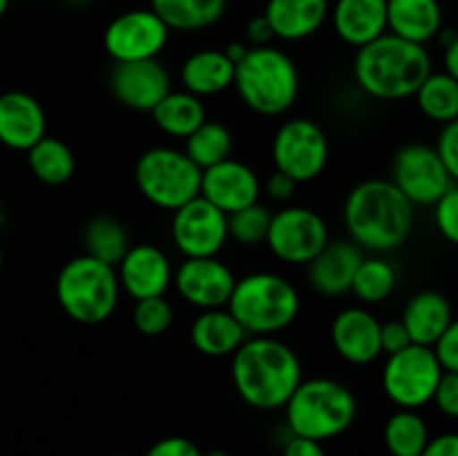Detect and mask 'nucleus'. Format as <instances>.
<instances>
[{"label":"nucleus","mask_w":458,"mask_h":456,"mask_svg":"<svg viewBox=\"0 0 458 456\" xmlns=\"http://www.w3.org/2000/svg\"><path fill=\"white\" fill-rule=\"evenodd\" d=\"M231 378L242 401L253 410H284L304 380L302 360L276 335H249L231 356Z\"/></svg>","instance_id":"obj_1"},{"label":"nucleus","mask_w":458,"mask_h":456,"mask_svg":"<svg viewBox=\"0 0 458 456\" xmlns=\"http://www.w3.org/2000/svg\"><path fill=\"white\" fill-rule=\"evenodd\" d=\"M416 206L389 179H367L344 199L343 222L358 249L374 255L396 250L410 240Z\"/></svg>","instance_id":"obj_2"},{"label":"nucleus","mask_w":458,"mask_h":456,"mask_svg":"<svg viewBox=\"0 0 458 456\" xmlns=\"http://www.w3.org/2000/svg\"><path fill=\"white\" fill-rule=\"evenodd\" d=\"M432 72V56L425 45L403 40L389 31L358 49L353 58L358 88L378 101L414 97Z\"/></svg>","instance_id":"obj_3"},{"label":"nucleus","mask_w":458,"mask_h":456,"mask_svg":"<svg viewBox=\"0 0 458 456\" xmlns=\"http://www.w3.org/2000/svg\"><path fill=\"white\" fill-rule=\"evenodd\" d=\"M233 88L255 114L282 116L300 97V72L293 58L276 45L249 47L235 63Z\"/></svg>","instance_id":"obj_4"},{"label":"nucleus","mask_w":458,"mask_h":456,"mask_svg":"<svg viewBox=\"0 0 458 456\" xmlns=\"http://www.w3.org/2000/svg\"><path fill=\"white\" fill-rule=\"evenodd\" d=\"M291 436L329 441L353 425L358 401L352 389L334 378H309L298 384L284 405Z\"/></svg>","instance_id":"obj_5"},{"label":"nucleus","mask_w":458,"mask_h":456,"mask_svg":"<svg viewBox=\"0 0 458 456\" xmlns=\"http://www.w3.org/2000/svg\"><path fill=\"white\" fill-rule=\"evenodd\" d=\"M226 308L249 335H276L300 316V293L280 273H249L235 280Z\"/></svg>","instance_id":"obj_6"},{"label":"nucleus","mask_w":458,"mask_h":456,"mask_svg":"<svg viewBox=\"0 0 458 456\" xmlns=\"http://www.w3.org/2000/svg\"><path fill=\"white\" fill-rule=\"evenodd\" d=\"M121 284L116 268L79 255L65 262L56 277V300L63 313L79 325H101L119 307Z\"/></svg>","instance_id":"obj_7"},{"label":"nucleus","mask_w":458,"mask_h":456,"mask_svg":"<svg viewBox=\"0 0 458 456\" xmlns=\"http://www.w3.org/2000/svg\"><path fill=\"white\" fill-rule=\"evenodd\" d=\"M201 173L183 150L157 146L143 152L134 165L139 192L161 210H177L199 197Z\"/></svg>","instance_id":"obj_8"},{"label":"nucleus","mask_w":458,"mask_h":456,"mask_svg":"<svg viewBox=\"0 0 458 456\" xmlns=\"http://www.w3.org/2000/svg\"><path fill=\"white\" fill-rule=\"evenodd\" d=\"M443 376L432 347L410 344L403 351L387 356L383 367V392L398 410H416L432 402Z\"/></svg>","instance_id":"obj_9"},{"label":"nucleus","mask_w":458,"mask_h":456,"mask_svg":"<svg viewBox=\"0 0 458 456\" xmlns=\"http://www.w3.org/2000/svg\"><path fill=\"white\" fill-rule=\"evenodd\" d=\"M271 156L277 173L289 174L298 183L313 182L329 164V139L313 119L295 116L277 128Z\"/></svg>","instance_id":"obj_10"},{"label":"nucleus","mask_w":458,"mask_h":456,"mask_svg":"<svg viewBox=\"0 0 458 456\" xmlns=\"http://www.w3.org/2000/svg\"><path fill=\"white\" fill-rule=\"evenodd\" d=\"M264 244L280 262L307 266L329 244V228L316 210L307 206H286L273 213Z\"/></svg>","instance_id":"obj_11"},{"label":"nucleus","mask_w":458,"mask_h":456,"mask_svg":"<svg viewBox=\"0 0 458 456\" xmlns=\"http://www.w3.org/2000/svg\"><path fill=\"white\" fill-rule=\"evenodd\" d=\"M389 182L414 206H434L452 186V179L428 143H407L394 155Z\"/></svg>","instance_id":"obj_12"},{"label":"nucleus","mask_w":458,"mask_h":456,"mask_svg":"<svg viewBox=\"0 0 458 456\" xmlns=\"http://www.w3.org/2000/svg\"><path fill=\"white\" fill-rule=\"evenodd\" d=\"M170 30L148 9H130L112 18L103 31V47L114 63H134L159 58L168 45Z\"/></svg>","instance_id":"obj_13"},{"label":"nucleus","mask_w":458,"mask_h":456,"mask_svg":"<svg viewBox=\"0 0 458 456\" xmlns=\"http://www.w3.org/2000/svg\"><path fill=\"white\" fill-rule=\"evenodd\" d=\"M170 232L183 258H217L231 240L228 215L201 195L174 210Z\"/></svg>","instance_id":"obj_14"},{"label":"nucleus","mask_w":458,"mask_h":456,"mask_svg":"<svg viewBox=\"0 0 458 456\" xmlns=\"http://www.w3.org/2000/svg\"><path fill=\"white\" fill-rule=\"evenodd\" d=\"M235 280L228 264L219 258H183L173 275L179 298L199 311L226 307Z\"/></svg>","instance_id":"obj_15"},{"label":"nucleus","mask_w":458,"mask_h":456,"mask_svg":"<svg viewBox=\"0 0 458 456\" xmlns=\"http://www.w3.org/2000/svg\"><path fill=\"white\" fill-rule=\"evenodd\" d=\"M168 70L159 58L134 63H114L110 72V92L123 107L134 112H152L170 92Z\"/></svg>","instance_id":"obj_16"},{"label":"nucleus","mask_w":458,"mask_h":456,"mask_svg":"<svg viewBox=\"0 0 458 456\" xmlns=\"http://www.w3.org/2000/svg\"><path fill=\"white\" fill-rule=\"evenodd\" d=\"M199 195L217 206L224 215H233L246 206L258 204L262 195V182L250 165L231 156L201 173Z\"/></svg>","instance_id":"obj_17"},{"label":"nucleus","mask_w":458,"mask_h":456,"mask_svg":"<svg viewBox=\"0 0 458 456\" xmlns=\"http://www.w3.org/2000/svg\"><path fill=\"white\" fill-rule=\"evenodd\" d=\"M121 291L137 300L159 298L173 284V264L155 244H132L116 266Z\"/></svg>","instance_id":"obj_18"},{"label":"nucleus","mask_w":458,"mask_h":456,"mask_svg":"<svg viewBox=\"0 0 458 456\" xmlns=\"http://www.w3.org/2000/svg\"><path fill=\"white\" fill-rule=\"evenodd\" d=\"M335 353L349 365H371L383 356L380 320L367 307H347L331 322Z\"/></svg>","instance_id":"obj_19"},{"label":"nucleus","mask_w":458,"mask_h":456,"mask_svg":"<svg viewBox=\"0 0 458 456\" xmlns=\"http://www.w3.org/2000/svg\"><path fill=\"white\" fill-rule=\"evenodd\" d=\"M47 134V114L31 94L12 89L0 94V143L27 152Z\"/></svg>","instance_id":"obj_20"},{"label":"nucleus","mask_w":458,"mask_h":456,"mask_svg":"<svg viewBox=\"0 0 458 456\" xmlns=\"http://www.w3.org/2000/svg\"><path fill=\"white\" fill-rule=\"evenodd\" d=\"M362 258V249H358L352 240H329V244L307 264L309 284L325 298L349 293Z\"/></svg>","instance_id":"obj_21"},{"label":"nucleus","mask_w":458,"mask_h":456,"mask_svg":"<svg viewBox=\"0 0 458 456\" xmlns=\"http://www.w3.org/2000/svg\"><path fill=\"white\" fill-rule=\"evenodd\" d=\"M329 18L338 38L360 49L387 34V0H335Z\"/></svg>","instance_id":"obj_22"},{"label":"nucleus","mask_w":458,"mask_h":456,"mask_svg":"<svg viewBox=\"0 0 458 456\" xmlns=\"http://www.w3.org/2000/svg\"><path fill=\"white\" fill-rule=\"evenodd\" d=\"M445 30L441 0H387V31L416 45H428Z\"/></svg>","instance_id":"obj_23"},{"label":"nucleus","mask_w":458,"mask_h":456,"mask_svg":"<svg viewBox=\"0 0 458 456\" xmlns=\"http://www.w3.org/2000/svg\"><path fill=\"white\" fill-rule=\"evenodd\" d=\"M329 0H268L264 18L276 38L295 43L320 31L329 21Z\"/></svg>","instance_id":"obj_24"},{"label":"nucleus","mask_w":458,"mask_h":456,"mask_svg":"<svg viewBox=\"0 0 458 456\" xmlns=\"http://www.w3.org/2000/svg\"><path fill=\"white\" fill-rule=\"evenodd\" d=\"M401 320L410 334L411 344L434 347L443 331L454 320V311L450 300L438 291H419L407 300Z\"/></svg>","instance_id":"obj_25"},{"label":"nucleus","mask_w":458,"mask_h":456,"mask_svg":"<svg viewBox=\"0 0 458 456\" xmlns=\"http://www.w3.org/2000/svg\"><path fill=\"white\" fill-rule=\"evenodd\" d=\"M249 334L244 326L235 320L226 307L199 311V316L191 325V342L201 356L226 358L233 356L242 344L246 342Z\"/></svg>","instance_id":"obj_26"},{"label":"nucleus","mask_w":458,"mask_h":456,"mask_svg":"<svg viewBox=\"0 0 458 456\" xmlns=\"http://www.w3.org/2000/svg\"><path fill=\"white\" fill-rule=\"evenodd\" d=\"M179 79L186 92L206 98L233 88L235 63L224 49H199L183 61Z\"/></svg>","instance_id":"obj_27"},{"label":"nucleus","mask_w":458,"mask_h":456,"mask_svg":"<svg viewBox=\"0 0 458 456\" xmlns=\"http://www.w3.org/2000/svg\"><path fill=\"white\" fill-rule=\"evenodd\" d=\"M150 114L161 132L183 141L208 119L204 101L186 89H170Z\"/></svg>","instance_id":"obj_28"},{"label":"nucleus","mask_w":458,"mask_h":456,"mask_svg":"<svg viewBox=\"0 0 458 456\" xmlns=\"http://www.w3.org/2000/svg\"><path fill=\"white\" fill-rule=\"evenodd\" d=\"M228 0H150V9L170 31H201L217 25Z\"/></svg>","instance_id":"obj_29"},{"label":"nucleus","mask_w":458,"mask_h":456,"mask_svg":"<svg viewBox=\"0 0 458 456\" xmlns=\"http://www.w3.org/2000/svg\"><path fill=\"white\" fill-rule=\"evenodd\" d=\"M27 164H30L31 174L47 186H63L70 182L76 170L72 148L49 134H45L36 146L27 150Z\"/></svg>","instance_id":"obj_30"},{"label":"nucleus","mask_w":458,"mask_h":456,"mask_svg":"<svg viewBox=\"0 0 458 456\" xmlns=\"http://www.w3.org/2000/svg\"><path fill=\"white\" fill-rule=\"evenodd\" d=\"M83 244L85 255L98 259V262L110 264L114 268L119 266L123 255L132 246L123 224L119 219L110 217V215H97V217L85 224Z\"/></svg>","instance_id":"obj_31"},{"label":"nucleus","mask_w":458,"mask_h":456,"mask_svg":"<svg viewBox=\"0 0 458 456\" xmlns=\"http://www.w3.org/2000/svg\"><path fill=\"white\" fill-rule=\"evenodd\" d=\"M416 106L425 119L450 123L458 119V83L447 72H432L414 94Z\"/></svg>","instance_id":"obj_32"},{"label":"nucleus","mask_w":458,"mask_h":456,"mask_svg":"<svg viewBox=\"0 0 458 456\" xmlns=\"http://www.w3.org/2000/svg\"><path fill=\"white\" fill-rule=\"evenodd\" d=\"M429 438L428 423L416 410H398L383 429L385 447L392 456H420Z\"/></svg>","instance_id":"obj_33"},{"label":"nucleus","mask_w":458,"mask_h":456,"mask_svg":"<svg viewBox=\"0 0 458 456\" xmlns=\"http://www.w3.org/2000/svg\"><path fill=\"white\" fill-rule=\"evenodd\" d=\"M183 143H186V146H183V152H186V155L191 156L192 164L201 170L213 168V165L231 159L233 134L231 130L224 123H219V121L206 119Z\"/></svg>","instance_id":"obj_34"},{"label":"nucleus","mask_w":458,"mask_h":456,"mask_svg":"<svg viewBox=\"0 0 458 456\" xmlns=\"http://www.w3.org/2000/svg\"><path fill=\"white\" fill-rule=\"evenodd\" d=\"M396 282L398 273L394 264L383 255H371V258H362L360 266L353 275L352 293L365 307H371V304L385 302L396 289Z\"/></svg>","instance_id":"obj_35"},{"label":"nucleus","mask_w":458,"mask_h":456,"mask_svg":"<svg viewBox=\"0 0 458 456\" xmlns=\"http://www.w3.org/2000/svg\"><path fill=\"white\" fill-rule=\"evenodd\" d=\"M271 217V210L259 204V201L253 206H246V208L228 215V237L242 246L262 244V241H267Z\"/></svg>","instance_id":"obj_36"},{"label":"nucleus","mask_w":458,"mask_h":456,"mask_svg":"<svg viewBox=\"0 0 458 456\" xmlns=\"http://www.w3.org/2000/svg\"><path fill=\"white\" fill-rule=\"evenodd\" d=\"M174 320V308L173 304L165 300V295L159 298H146L137 300L132 308V325L134 329L148 338H157L164 335L170 329Z\"/></svg>","instance_id":"obj_37"},{"label":"nucleus","mask_w":458,"mask_h":456,"mask_svg":"<svg viewBox=\"0 0 458 456\" xmlns=\"http://www.w3.org/2000/svg\"><path fill=\"white\" fill-rule=\"evenodd\" d=\"M434 208V224L443 240L458 246V183H452L450 190L432 206Z\"/></svg>","instance_id":"obj_38"},{"label":"nucleus","mask_w":458,"mask_h":456,"mask_svg":"<svg viewBox=\"0 0 458 456\" xmlns=\"http://www.w3.org/2000/svg\"><path fill=\"white\" fill-rule=\"evenodd\" d=\"M437 152L450 174L452 183H458V119L443 125L441 134L437 139Z\"/></svg>","instance_id":"obj_39"},{"label":"nucleus","mask_w":458,"mask_h":456,"mask_svg":"<svg viewBox=\"0 0 458 456\" xmlns=\"http://www.w3.org/2000/svg\"><path fill=\"white\" fill-rule=\"evenodd\" d=\"M432 402L437 410L447 418H458V374L456 371H443L437 384Z\"/></svg>","instance_id":"obj_40"},{"label":"nucleus","mask_w":458,"mask_h":456,"mask_svg":"<svg viewBox=\"0 0 458 456\" xmlns=\"http://www.w3.org/2000/svg\"><path fill=\"white\" fill-rule=\"evenodd\" d=\"M432 349L441 362L443 371H456L458 374V317L450 322V326L443 331V335Z\"/></svg>","instance_id":"obj_41"},{"label":"nucleus","mask_w":458,"mask_h":456,"mask_svg":"<svg viewBox=\"0 0 458 456\" xmlns=\"http://www.w3.org/2000/svg\"><path fill=\"white\" fill-rule=\"evenodd\" d=\"M411 344L410 334H407L403 320H389L380 322V347H383V353L392 356V353L403 351Z\"/></svg>","instance_id":"obj_42"},{"label":"nucleus","mask_w":458,"mask_h":456,"mask_svg":"<svg viewBox=\"0 0 458 456\" xmlns=\"http://www.w3.org/2000/svg\"><path fill=\"white\" fill-rule=\"evenodd\" d=\"M146 456H201V450L191 438L165 436L157 441L155 445H150Z\"/></svg>","instance_id":"obj_43"},{"label":"nucleus","mask_w":458,"mask_h":456,"mask_svg":"<svg viewBox=\"0 0 458 456\" xmlns=\"http://www.w3.org/2000/svg\"><path fill=\"white\" fill-rule=\"evenodd\" d=\"M300 183L293 182V179L289 177V174H282L277 173V170H273L271 177L267 179V183H264V190H267V195L271 197L273 201H289L291 197L295 195V188H298Z\"/></svg>","instance_id":"obj_44"},{"label":"nucleus","mask_w":458,"mask_h":456,"mask_svg":"<svg viewBox=\"0 0 458 456\" xmlns=\"http://www.w3.org/2000/svg\"><path fill=\"white\" fill-rule=\"evenodd\" d=\"M438 40L443 43V72H447L458 83V34L454 30H443Z\"/></svg>","instance_id":"obj_45"},{"label":"nucleus","mask_w":458,"mask_h":456,"mask_svg":"<svg viewBox=\"0 0 458 456\" xmlns=\"http://www.w3.org/2000/svg\"><path fill=\"white\" fill-rule=\"evenodd\" d=\"M276 38L273 36L271 25L264 18V13L259 16H253L249 22H246V45L249 47H262V45H271V40Z\"/></svg>","instance_id":"obj_46"},{"label":"nucleus","mask_w":458,"mask_h":456,"mask_svg":"<svg viewBox=\"0 0 458 456\" xmlns=\"http://www.w3.org/2000/svg\"><path fill=\"white\" fill-rule=\"evenodd\" d=\"M420 456H458V432H445L429 438Z\"/></svg>","instance_id":"obj_47"},{"label":"nucleus","mask_w":458,"mask_h":456,"mask_svg":"<svg viewBox=\"0 0 458 456\" xmlns=\"http://www.w3.org/2000/svg\"><path fill=\"white\" fill-rule=\"evenodd\" d=\"M282 456H327L322 443L302 436H289L282 447Z\"/></svg>","instance_id":"obj_48"},{"label":"nucleus","mask_w":458,"mask_h":456,"mask_svg":"<svg viewBox=\"0 0 458 456\" xmlns=\"http://www.w3.org/2000/svg\"><path fill=\"white\" fill-rule=\"evenodd\" d=\"M224 52H226V56L231 58L233 63H240L242 58L246 56V52H249V45H246V40H235V43L228 45Z\"/></svg>","instance_id":"obj_49"},{"label":"nucleus","mask_w":458,"mask_h":456,"mask_svg":"<svg viewBox=\"0 0 458 456\" xmlns=\"http://www.w3.org/2000/svg\"><path fill=\"white\" fill-rule=\"evenodd\" d=\"M63 3H67V4H70V7H88V4L92 3V0H63Z\"/></svg>","instance_id":"obj_50"},{"label":"nucleus","mask_w":458,"mask_h":456,"mask_svg":"<svg viewBox=\"0 0 458 456\" xmlns=\"http://www.w3.org/2000/svg\"><path fill=\"white\" fill-rule=\"evenodd\" d=\"M201 456H231V454L224 450H210V452H201Z\"/></svg>","instance_id":"obj_51"},{"label":"nucleus","mask_w":458,"mask_h":456,"mask_svg":"<svg viewBox=\"0 0 458 456\" xmlns=\"http://www.w3.org/2000/svg\"><path fill=\"white\" fill-rule=\"evenodd\" d=\"M7 9H9V0H0V18L7 13Z\"/></svg>","instance_id":"obj_52"},{"label":"nucleus","mask_w":458,"mask_h":456,"mask_svg":"<svg viewBox=\"0 0 458 456\" xmlns=\"http://www.w3.org/2000/svg\"><path fill=\"white\" fill-rule=\"evenodd\" d=\"M3 224H4V210L0 208V226H3Z\"/></svg>","instance_id":"obj_53"},{"label":"nucleus","mask_w":458,"mask_h":456,"mask_svg":"<svg viewBox=\"0 0 458 456\" xmlns=\"http://www.w3.org/2000/svg\"><path fill=\"white\" fill-rule=\"evenodd\" d=\"M0 271H3V249H0Z\"/></svg>","instance_id":"obj_54"}]
</instances>
